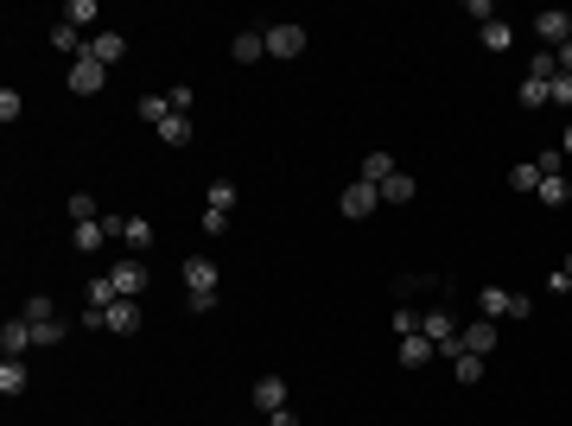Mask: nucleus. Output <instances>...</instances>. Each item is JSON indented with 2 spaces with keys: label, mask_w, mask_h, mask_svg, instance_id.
<instances>
[{
  "label": "nucleus",
  "mask_w": 572,
  "mask_h": 426,
  "mask_svg": "<svg viewBox=\"0 0 572 426\" xmlns=\"http://www.w3.org/2000/svg\"><path fill=\"white\" fill-rule=\"evenodd\" d=\"M477 306H483V318H528V293H509V287H483Z\"/></svg>",
  "instance_id": "nucleus-1"
},
{
  "label": "nucleus",
  "mask_w": 572,
  "mask_h": 426,
  "mask_svg": "<svg viewBox=\"0 0 572 426\" xmlns=\"http://www.w3.org/2000/svg\"><path fill=\"white\" fill-rule=\"evenodd\" d=\"M534 39H541V51H559V45L572 39V13H559V7L534 13Z\"/></svg>",
  "instance_id": "nucleus-2"
},
{
  "label": "nucleus",
  "mask_w": 572,
  "mask_h": 426,
  "mask_svg": "<svg viewBox=\"0 0 572 426\" xmlns=\"http://www.w3.org/2000/svg\"><path fill=\"white\" fill-rule=\"evenodd\" d=\"M261 39H267V57H299V51H306V26H293V20L267 26Z\"/></svg>",
  "instance_id": "nucleus-3"
},
{
  "label": "nucleus",
  "mask_w": 572,
  "mask_h": 426,
  "mask_svg": "<svg viewBox=\"0 0 572 426\" xmlns=\"http://www.w3.org/2000/svg\"><path fill=\"white\" fill-rule=\"evenodd\" d=\"M115 293L121 300H140V293H147V261H140V255H127V261H115Z\"/></svg>",
  "instance_id": "nucleus-4"
},
{
  "label": "nucleus",
  "mask_w": 572,
  "mask_h": 426,
  "mask_svg": "<svg viewBox=\"0 0 572 426\" xmlns=\"http://www.w3.org/2000/svg\"><path fill=\"white\" fill-rule=\"evenodd\" d=\"M178 274H185V293H191V300L217 293V261H210V255H191V261H185Z\"/></svg>",
  "instance_id": "nucleus-5"
},
{
  "label": "nucleus",
  "mask_w": 572,
  "mask_h": 426,
  "mask_svg": "<svg viewBox=\"0 0 572 426\" xmlns=\"http://www.w3.org/2000/svg\"><path fill=\"white\" fill-rule=\"evenodd\" d=\"M102 83H108V64H96L90 51H83L77 64H70V90H77V96H96Z\"/></svg>",
  "instance_id": "nucleus-6"
},
{
  "label": "nucleus",
  "mask_w": 572,
  "mask_h": 426,
  "mask_svg": "<svg viewBox=\"0 0 572 426\" xmlns=\"http://www.w3.org/2000/svg\"><path fill=\"white\" fill-rule=\"evenodd\" d=\"M140 325H147V318H140V300H115V306L102 312V331H115V337H134Z\"/></svg>",
  "instance_id": "nucleus-7"
},
{
  "label": "nucleus",
  "mask_w": 572,
  "mask_h": 426,
  "mask_svg": "<svg viewBox=\"0 0 572 426\" xmlns=\"http://www.w3.org/2000/svg\"><path fill=\"white\" fill-rule=\"evenodd\" d=\"M376 204H382V191H376L369 178H356V185H350V191L337 197V210H343V217H369Z\"/></svg>",
  "instance_id": "nucleus-8"
},
{
  "label": "nucleus",
  "mask_w": 572,
  "mask_h": 426,
  "mask_svg": "<svg viewBox=\"0 0 572 426\" xmlns=\"http://www.w3.org/2000/svg\"><path fill=\"white\" fill-rule=\"evenodd\" d=\"M108 230H115L134 255H140V248H153V223H147V217H108Z\"/></svg>",
  "instance_id": "nucleus-9"
},
{
  "label": "nucleus",
  "mask_w": 572,
  "mask_h": 426,
  "mask_svg": "<svg viewBox=\"0 0 572 426\" xmlns=\"http://www.w3.org/2000/svg\"><path fill=\"white\" fill-rule=\"evenodd\" d=\"M458 343L471 350V357H490V350H496V318H477V325H458Z\"/></svg>",
  "instance_id": "nucleus-10"
},
{
  "label": "nucleus",
  "mask_w": 572,
  "mask_h": 426,
  "mask_svg": "<svg viewBox=\"0 0 572 426\" xmlns=\"http://www.w3.org/2000/svg\"><path fill=\"white\" fill-rule=\"evenodd\" d=\"M108 236H115V230H108V217H96V223H77V230H70V248H77V255H96Z\"/></svg>",
  "instance_id": "nucleus-11"
},
{
  "label": "nucleus",
  "mask_w": 572,
  "mask_h": 426,
  "mask_svg": "<svg viewBox=\"0 0 572 426\" xmlns=\"http://www.w3.org/2000/svg\"><path fill=\"white\" fill-rule=\"evenodd\" d=\"M426 363H433V337H426V331L401 337V369H426Z\"/></svg>",
  "instance_id": "nucleus-12"
},
{
  "label": "nucleus",
  "mask_w": 572,
  "mask_h": 426,
  "mask_svg": "<svg viewBox=\"0 0 572 426\" xmlns=\"http://www.w3.org/2000/svg\"><path fill=\"white\" fill-rule=\"evenodd\" d=\"M255 407H261V413L293 407V401H286V382H280V376H261V382H255Z\"/></svg>",
  "instance_id": "nucleus-13"
},
{
  "label": "nucleus",
  "mask_w": 572,
  "mask_h": 426,
  "mask_svg": "<svg viewBox=\"0 0 572 426\" xmlns=\"http://www.w3.org/2000/svg\"><path fill=\"white\" fill-rule=\"evenodd\" d=\"M51 45H57V51H64V57H70V64H77V57H83V51H90V39H83V32H77V26H70V20H57V26H51Z\"/></svg>",
  "instance_id": "nucleus-14"
},
{
  "label": "nucleus",
  "mask_w": 572,
  "mask_h": 426,
  "mask_svg": "<svg viewBox=\"0 0 572 426\" xmlns=\"http://www.w3.org/2000/svg\"><path fill=\"white\" fill-rule=\"evenodd\" d=\"M39 337H32V325L26 318H7V325H0V350H7V357H20V350H32Z\"/></svg>",
  "instance_id": "nucleus-15"
},
{
  "label": "nucleus",
  "mask_w": 572,
  "mask_h": 426,
  "mask_svg": "<svg viewBox=\"0 0 572 426\" xmlns=\"http://www.w3.org/2000/svg\"><path fill=\"white\" fill-rule=\"evenodd\" d=\"M230 210H236V185H230V178H217V185L204 191V217H230Z\"/></svg>",
  "instance_id": "nucleus-16"
},
{
  "label": "nucleus",
  "mask_w": 572,
  "mask_h": 426,
  "mask_svg": "<svg viewBox=\"0 0 572 426\" xmlns=\"http://www.w3.org/2000/svg\"><path fill=\"white\" fill-rule=\"evenodd\" d=\"M90 57H96V64H121V57H127V39H121V32H96V39H90Z\"/></svg>",
  "instance_id": "nucleus-17"
},
{
  "label": "nucleus",
  "mask_w": 572,
  "mask_h": 426,
  "mask_svg": "<svg viewBox=\"0 0 572 426\" xmlns=\"http://www.w3.org/2000/svg\"><path fill=\"white\" fill-rule=\"evenodd\" d=\"M230 57H236V64H261V57H267V39H261V32H236V39H230Z\"/></svg>",
  "instance_id": "nucleus-18"
},
{
  "label": "nucleus",
  "mask_w": 572,
  "mask_h": 426,
  "mask_svg": "<svg viewBox=\"0 0 572 426\" xmlns=\"http://www.w3.org/2000/svg\"><path fill=\"white\" fill-rule=\"evenodd\" d=\"M26 382H32V369H26L20 357L0 363V395H7V401H13V395H26Z\"/></svg>",
  "instance_id": "nucleus-19"
},
{
  "label": "nucleus",
  "mask_w": 572,
  "mask_h": 426,
  "mask_svg": "<svg viewBox=\"0 0 572 426\" xmlns=\"http://www.w3.org/2000/svg\"><path fill=\"white\" fill-rule=\"evenodd\" d=\"M394 172H401V166H394V153H369V160H363V178H369V185H388Z\"/></svg>",
  "instance_id": "nucleus-20"
},
{
  "label": "nucleus",
  "mask_w": 572,
  "mask_h": 426,
  "mask_svg": "<svg viewBox=\"0 0 572 426\" xmlns=\"http://www.w3.org/2000/svg\"><path fill=\"white\" fill-rule=\"evenodd\" d=\"M382 191V204H413V172H394L388 185H376Z\"/></svg>",
  "instance_id": "nucleus-21"
},
{
  "label": "nucleus",
  "mask_w": 572,
  "mask_h": 426,
  "mask_svg": "<svg viewBox=\"0 0 572 426\" xmlns=\"http://www.w3.org/2000/svg\"><path fill=\"white\" fill-rule=\"evenodd\" d=\"M534 197H541L547 210H559V204H566V172H541V191H534Z\"/></svg>",
  "instance_id": "nucleus-22"
},
{
  "label": "nucleus",
  "mask_w": 572,
  "mask_h": 426,
  "mask_svg": "<svg viewBox=\"0 0 572 426\" xmlns=\"http://www.w3.org/2000/svg\"><path fill=\"white\" fill-rule=\"evenodd\" d=\"M160 140H166V147H191V121L185 115H166L160 121Z\"/></svg>",
  "instance_id": "nucleus-23"
},
{
  "label": "nucleus",
  "mask_w": 572,
  "mask_h": 426,
  "mask_svg": "<svg viewBox=\"0 0 572 426\" xmlns=\"http://www.w3.org/2000/svg\"><path fill=\"white\" fill-rule=\"evenodd\" d=\"M509 39H516L509 20H490V26H483V51H509Z\"/></svg>",
  "instance_id": "nucleus-24"
},
{
  "label": "nucleus",
  "mask_w": 572,
  "mask_h": 426,
  "mask_svg": "<svg viewBox=\"0 0 572 426\" xmlns=\"http://www.w3.org/2000/svg\"><path fill=\"white\" fill-rule=\"evenodd\" d=\"M547 77H522V109H547Z\"/></svg>",
  "instance_id": "nucleus-25"
},
{
  "label": "nucleus",
  "mask_w": 572,
  "mask_h": 426,
  "mask_svg": "<svg viewBox=\"0 0 572 426\" xmlns=\"http://www.w3.org/2000/svg\"><path fill=\"white\" fill-rule=\"evenodd\" d=\"M509 185H516L522 197H534V191H541V166H534V160H528V166H516V172H509Z\"/></svg>",
  "instance_id": "nucleus-26"
},
{
  "label": "nucleus",
  "mask_w": 572,
  "mask_h": 426,
  "mask_svg": "<svg viewBox=\"0 0 572 426\" xmlns=\"http://www.w3.org/2000/svg\"><path fill=\"white\" fill-rule=\"evenodd\" d=\"M20 318H26V325H51V318H57V306H51V300H45V293H32V300H26V312H20Z\"/></svg>",
  "instance_id": "nucleus-27"
},
{
  "label": "nucleus",
  "mask_w": 572,
  "mask_h": 426,
  "mask_svg": "<svg viewBox=\"0 0 572 426\" xmlns=\"http://www.w3.org/2000/svg\"><path fill=\"white\" fill-rule=\"evenodd\" d=\"M64 20L77 26V32H83V26H96V0H70V7H64Z\"/></svg>",
  "instance_id": "nucleus-28"
},
{
  "label": "nucleus",
  "mask_w": 572,
  "mask_h": 426,
  "mask_svg": "<svg viewBox=\"0 0 572 426\" xmlns=\"http://www.w3.org/2000/svg\"><path fill=\"white\" fill-rule=\"evenodd\" d=\"M452 376H458L464 388H471V382H483V357H471V350H464V357L452 363Z\"/></svg>",
  "instance_id": "nucleus-29"
},
{
  "label": "nucleus",
  "mask_w": 572,
  "mask_h": 426,
  "mask_svg": "<svg viewBox=\"0 0 572 426\" xmlns=\"http://www.w3.org/2000/svg\"><path fill=\"white\" fill-rule=\"evenodd\" d=\"M528 77H547V83H553V77H559V57H553V51H534V57H528Z\"/></svg>",
  "instance_id": "nucleus-30"
},
{
  "label": "nucleus",
  "mask_w": 572,
  "mask_h": 426,
  "mask_svg": "<svg viewBox=\"0 0 572 426\" xmlns=\"http://www.w3.org/2000/svg\"><path fill=\"white\" fill-rule=\"evenodd\" d=\"M166 115H172V102H166V96H140V121H153V127H160Z\"/></svg>",
  "instance_id": "nucleus-31"
},
{
  "label": "nucleus",
  "mask_w": 572,
  "mask_h": 426,
  "mask_svg": "<svg viewBox=\"0 0 572 426\" xmlns=\"http://www.w3.org/2000/svg\"><path fill=\"white\" fill-rule=\"evenodd\" d=\"M70 217H77V223H96L102 210H96V197H90V191H77V197H70Z\"/></svg>",
  "instance_id": "nucleus-32"
},
{
  "label": "nucleus",
  "mask_w": 572,
  "mask_h": 426,
  "mask_svg": "<svg viewBox=\"0 0 572 426\" xmlns=\"http://www.w3.org/2000/svg\"><path fill=\"white\" fill-rule=\"evenodd\" d=\"M547 102H559V109H572V77H566V70H559V77H553V90H547Z\"/></svg>",
  "instance_id": "nucleus-33"
},
{
  "label": "nucleus",
  "mask_w": 572,
  "mask_h": 426,
  "mask_svg": "<svg viewBox=\"0 0 572 426\" xmlns=\"http://www.w3.org/2000/svg\"><path fill=\"white\" fill-rule=\"evenodd\" d=\"M64 331H70L64 318H51V325H32V337H39V343H64Z\"/></svg>",
  "instance_id": "nucleus-34"
},
{
  "label": "nucleus",
  "mask_w": 572,
  "mask_h": 426,
  "mask_svg": "<svg viewBox=\"0 0 572 426\" xmlns=\"http://www.w3.org/2000/svg\"><path fill=\"white\" fill-rule=\"evenodd\" d=\"M0 121H20V90H0Z\"/></svg>",
  "instance_id": "nucleus-35"
},
{
  "label": "nucleus",
  "mask_w": 572,
  "mask_h": 426,
  "mask_svg": "<svg viewBox=\"0 0 572 426\" xmlns=\"http://www.w3.org/2000/svg\"><path fill=\"white\" fill-rule=\"evenodd\" d=\"M267 426H299V413H293V407H280V413H267Z\"/></svg>",
  "instance_id": "nucleus-36"
},
{
  "label": "nucleus",
  "mask_w": 572,
  "mask_h": 426,
  "mask_svg": "<svg viewBox=\"0 0 572 426\" xmlns=\"http://www.w3.org/2000/svg\"><path fill=\"white\" fill-rule=\"evenodd\" d=\"M553 57H559V70H566V77H572V39H566V45H559Z\"/></svg>",
  "instance_id": "nucleus-37"
},
{
  "label": "nucleus",
  "mask_w": 572,
  "mask_h": 426,
  "mask_svg": "<svg viewBox=\"0 0 572 426\" xmlns=\"http://www.w3.org/2000/svg\"><path fill=\"white\" fill-rule=\"evenodd\" d=\"M559 153H566V160H572V121H566V140H559Z\"/></svg>",
  "instance_id": "nucleus-38"
},
{
  "label": "nucleus",
  "mask_w": 572,
  "mask_h": 426,
  "mask_svg": "<svg viewBox=\"0 0 572 426\" xmlns=\"http://www.w3.org/2000/svg\"><path fill=\"white\" fill-rule=\"evenodd\" d=\"M566 274H572V261H566Z\"/></svg>",
  "instance_id": "nucleus-39"
}]
</instances>
